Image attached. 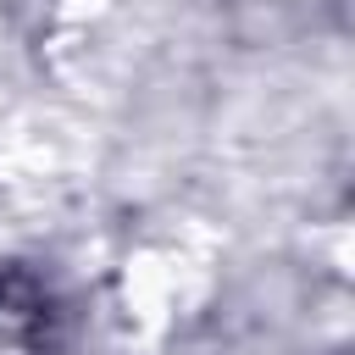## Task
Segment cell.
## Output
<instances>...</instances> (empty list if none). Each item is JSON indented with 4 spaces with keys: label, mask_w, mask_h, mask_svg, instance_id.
Instances as JSON below:
<instances>
[{
    "label": "cell",
    "mask_w": 355,
    "mask_h": 355,
    "mask_svg": "<svg viewBox=\"0 0 355 355\" xmlns=\"http://www.w3.org/2000/svg\"><path fill=\"white\" fill-rule=\"evenodd\" d=\"M55 344V311L39 283L0 272V355H44Z\"/></svg>",
    "instance_id": "1"
}]
</instances>
